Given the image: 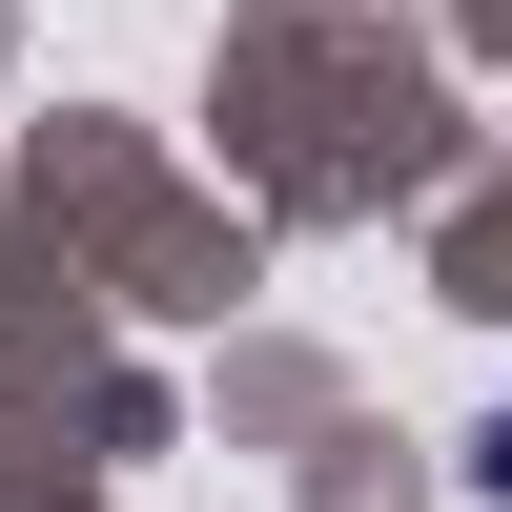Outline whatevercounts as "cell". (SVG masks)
I'll use <instances>...</instances> for the list:
<instances>
[{"mask_svg": "<svg viewBox=\"0 0 512 512\" xmlns=\"http://www.w3.org/2000/svg\"><path fill=\"white\" fill-rule=\"evenodd\" d=\"M472 472H492V492H512V410H492V451H472Z\"/></svg>", "mask_w": 512, "mask_h": 512, "instance_id": "obj_1", "label": "cell"}]
</instances>
